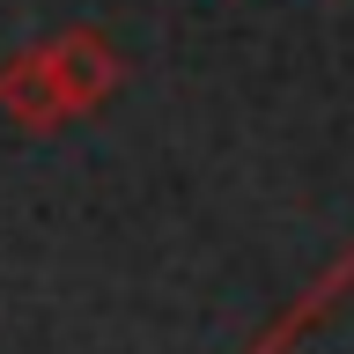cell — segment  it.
<instances>
[{
	"label": "cell",
	"instance_id": "6da1fadb",
	"mask_svg": "<svg viewBox=\"0 0 354 354\" xmlns=\"http://www.w3.org/2000/svg\"><path fill=\"white\" fill-rule=\"evenodd\" d=\"M44 59H52V74H59L66 104H74V118L104 111L111 96H118V82H126L118 44H111L104 30H88V22H66L59 37H44Z\"/></svg>",
	"mask_w": 354,
	"mask_h": 354
},
{
	"label": "cell",
	"instance_id": "7a4b0ae2",
	"mask_svg": "<svg viewBox=\"0 0 354 354\" xmlns=\"http://www.w3.org/2000/svg\"><path fill=\"white\" fill-rule=\"evenodd\" d=\"M0 111H8V126H22V133L74 126V104H66L59 74L44 59V44H30V52H15V59L0 66Z\"/></svg>",
	"mask_w": 354,
	"mask_h": 354
}]
</instances>
